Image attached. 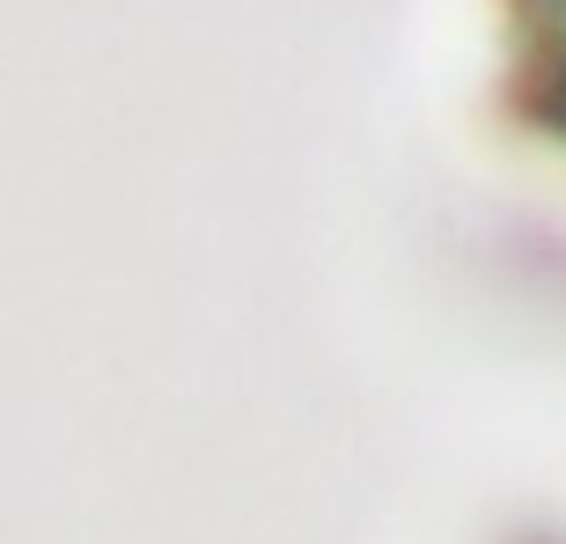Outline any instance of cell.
I'll use <instances>...</instances> for the list:
<instances>
[{
    "instance_id": "1",
    "label": "cell",
    "mask_w": 566,
    "mask_h": 544,
    "mask_svg": "<svg viewBox=\"0 0 566 544\" xmlns=\"http://www.w3.org/2000/svg\"><path fill=\"white\" fill-rule=\"evenodd\" d=\"M523 30H530L523 88L537 96V111H545L552 126H566V0H552V8H530Z\"/></svg>"
}]
</instances>
